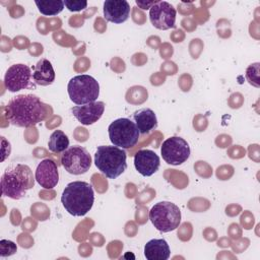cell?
Instances as JSON below:
<instances>
[{"label": "cell", "mask_w": 260, "mask_h": 260, "mask_svg": "<svg viewBox=\"0 0 260 260\" xmlns=\"http://www.w3.org/2000/svg\"><path fill=\"white\" fill-rule=\"evenodd\" d=\"M5 87L10 92H16L21 89L34 88L35 81L30 68L22 63L11 65L4 75Z\"/></svg>", "instance_id": "9c48e42d"}, {"label": "cell", "mask_w": 260, "mask_h": 260, "mask_svg": "<svg viewBox=\"0 0 260 260\" xmlns=\"http://www.w3.org/2000/svg\"><path fill=\"white\" fill-rule=\"evenodd\" d=\"M259 63L251 64L246 71V78L250 84L259 87Z\"/></svg>", "instance_id": "44dd1931"}, {"label": "cell", "mask_w": 260, "mask_h": 260, "mask_svg": "<svg viewBox=\"0 0 260 260\" xmlns=\"http://www.w3.org/2000/svg\"><path fill=\"white\" fill-rule=\"evenodd\" d=\"M48 146L52 152H64L69 147V138L62 130H55L49 138Z\"/></svg>", "instance_id": "d6986e66"}, {"label": "cell", "mask_w": 260, "mask_h": 260, "mask_svg": "<svg viewBox=\"0 0 260 260\" xmlns=\"http://www.w3.org/2000/svg\"><path fill=\"white\" fill-rule=\"evenodd\" d=\"M149 219L157 231L169 233L179 228L181 223V211L175 203L160 201L151 207Z\"/></svg>", "instance_id": "8992f818"}, {"label": "cell", "mask_w": 260, "mask_h": 260, "mask_svg": "<svg viewBox=\"0 0 260 260\" xmlns=\"http://www.w3.org/2000/svg\"><path fill=\"white\" fill-rule=\"evenodd\" d=\"M160 153L167 164L179 166L189 158L190 146L184 138L172 136L162 142Z\"/></svg>", "instance_id": "30bf717a"}, {"label": "cell", "mask_w": 260, "mask_h": 260, "mask_svg": "<svg viewBox=\"0 0 260 260\" xmlns=\"http://www.w3.org/2000/svg\"><path fill=\"white\" fill-rule=\"evenodd\" d=\"M48 107L35 94H18L13 96L5 106L6 120L16 126L28 128L45 120Z\"/></svg>", "instance_id": "6da1fadb"}, {"label": "cell", "mask_w": 260, "mask_h": 260, "mask_svg": "<svg viewBox=\"0 0 260 260\" xmlns=\"http://www.w3.org/2000/svg\"><path fill=\"white\" fill-rule=\"evenodd\" d=\"M171 250L165 239H152L144 246V256L147 260H167Z\"/></svg>", "instance_id": "ac0fdd59"}, {"label": "cell", "mask_w": 260, "mask_h": 260, "mask_svg": "<svg viewBox=\"0 0 260 260\" xmlns=\"http://www.w3.org/2000/svg\"><path fill=\"white\" fill-rule=\"evenodd\" d=\"M64 5L69 11H81L87 6L86 1H80V0H65Z\"/></svg>", "instance_id": "603a6c76"}, {"label": "cell", "mask_w": 260, "mask_h": 260, "mask_svg": "<svg viewBox=\"0 0 260 260\" xmlns=\"http://www.w3.org/2000/svg\"><path fill=\"white\" fill-rule=\"evenodd\" d=\"M176 8L167 1H156L149 9L151 24L161 30L174 28L176 25Z\"/></svg>", "instance_id": "8fae6325"}, {"label": "cell", "mask_w": 260, "mask_h": 260, "mask_svg": "<svg viewBox=\"0 0 260 260\" xmlns=\"http://www.w3.org/2000/svg\"><path fill=\"white\" fill-rule=\"evenodd\" d=\"M104 16L113 23L125 22L130 15V5L126 0H106L104 2Z\"/></svg>", "instance_id": "9a60e30c"}, {"label": "cell", "mask_w": 260, "mask_h": 260, "mask_svg": "<svg viewBox=\"0 0 260 260\" xmlns=\"http://www.w3.org/2000/svg\"><path fill=\"white\" fill-rule=\"evenodd\" d=\"M61 164L69 174L81 175L90 169L91 156L86 148L79 145H73L63 152Z\"/></svg>", "instance_id": "ba28073f"}, {"label": "cell", "mask_w": 260, "mask_h": 260, "mask_svg": "<svg viewBox=\"0 0 260 260\" xmlns=\"http://www.w3.org/2000/svg\"><path fill=\"white\" fill-rule=\"evenodd\" d=\"M17 251L16 244L9 240H1L0 241V256L8 257L15 254Z\"/></svg>", "instance_id": "7402d4cb"}, {"label": "cell", "mask_w": 260, "mask_h": 260, "mask_svg": "<svg viewBox=\"0 0 260 260\" xmlns=\"http://www.w3.org/2000/svg\"><path fill=\"white\" fill-rule=\"evenodd\" d=\"M61 202L65 210L73 216H83L94 202L92 186L84 181H73L67 184L62 192Z\"/></svg>", "instance_id": "3957f363"}, {"label": "cell", "mask_w": 260, "mask_h": 260, "mask_svg": "<svg viewBox=\"0 0 260 260\" xmlns=\"http://www.w3.org/2000/svg\"><path fill=\"white\" fill-rule=\"evenodd\" d=\"M127 153L115 145L98 146L94 154V165L109 179H116L127 169Z\"/></svg>", "instance_id": "277c9868"}, {"label": "cell", "mask_w": 260, "mask_h": 260, "mask_svg": "<svg viewBox=\"0 0 260 260\" xmlns=\"http://www.w3.org/2000/svg\"><path fill=\"white\" fill-rule=\"evenodd\" d=\"M156 1H140V0H136V4L143 10H146V9H150V7L152 5L155 4Z\"/></svg>", "instance_id": "cb8c5ba5"}, {"label": "cell", "mask_w": 260, "mask_h": 260, "mask_svg": "<svg viewBox=\"0 0 260 260\" xmlns=\"http://www.w3.org/2000/svg\"><path fill=\"white\" fill-rule=\"evenodd\" d=\"M159 166V156L150 149H140L134 155V167L143 177L152 176Z\"/></svg>", "instance_id": "5bb4252c"}, {"label": "cell", "mask_w": 260, "mask_h": 260, "mask_svg": "<svg viewBox=\"0 0 260 260\" xmlns=\"http://www.w3.org/2000/svg\"><path fill=\"white\" fill-rule=\"evenodd\" d=\"M36 181L44 189H53L59 182V172L57 165L50 158H45L39 162L36 174Z\"/></svg>", "instance_id": "4fadbf2b"}, {"label": "cell", "mask_w": 260, "mask_h": 260, "mask_svg": "<svg viewBox=\"0 0 260 260\" xmlns=\"http://www.w3.org/2000/svg\"><path fill=\"white\" fill-rule=\"evenodd\" d=\"M32 78L36 84L42 86H47L54 82L55 71L51 62L48 59L42 58L34 66Z\"/></svg>", "instance_id": "e0dca14e"}, {"label": "cell", "mask_w": 260, "mask_h": 260, "mask_svg": "<svg viewBox=\"0 0 260 260\" xmlns=\"http://www.w3.org/2000/svg\"><path fill=\"white\" fill-rule=\"evenodd\" d=\"M108 133L113 145L123 149L136 145L140 136L135 123L128 118L114 120L108 127Z\"/></svg>", "instance_id": "52a82bcc"}, {"label": "cell", "mask_w": 260, "mask_h": 260, "mask_svg": "<svg viewBox=\"0 0 260 260\" xmlns=\"http://www.w3.org/2000/svg\"><path fill=\"white\" fill-rule=\"evenodd\" d=\"M39 11L47 16H53L59 14L64 9V1H35Z\"/></svg>", "instance_id": "ffe728a7"}, {"label": "cell", "mask_w": 260, "mask_h": 260, "mask_svg": "<svg viewBox=\"0 0 260 260\" xmlns=\"http://www.w3.org/2000/svg\"><path fill=\"white\" fill-rule=\"evenodd\" d=\"M67 91L71 102L81 106L96 101L100 95V84L90 75H76L69 80Z\"/></svg>", "instance_id": "5b68a950"}, {"label": "cell", "mask_w": 260, "mask_h": 260, "mask_svg": "<svg viewBox=\"0 0 260 260\" xmlns=\"http://www.w3.org/2000/svg\"><path fill=\"white\" fill-rule=\"evenodd\" d=\"M133 120L140 134H148L157 127L156 115L149 108H142L135 111Z\"/></svg>", "instance_id": "2e32d148"}, {"label": "cell", "mask_w": 260, "mask_h": 260, "mask_svg": "<svg viewBox=\"0 0 260 260\" xmlns=\"http://www.w3.org/2000/svg\"><path fill=\"white\" fill-rule=\"evenodd\" d=\"M35 179L27 165L16 164L8 167L1 176L2 196L14 200L21 199L34 187Z\"/></svg>", "instance_id": "7a4b0ae2"}, {"label": "cell", "mask_w": 260, "mask_h": 260, "mask_svg": "<svg viewBox=\"0 0 260 260\" xmlns=\"http://www.w3.org/2000/svg\"><path fill=\"white\" fill-rule=\"evenodd\" d=\"M105 107L106 105L104 102L95 101L85 105L75 106L71 108V113L82 125H91L101 119Z\"/></svg>", "instance_id": "7c38bea8"}]
</instances>
